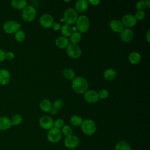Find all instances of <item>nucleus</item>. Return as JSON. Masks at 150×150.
<instances>
[{
    "instance_id": "f257e3e1",
    "label": "nucleus",
    "mask_w": 150,
    "mask_h": 150,
    "mask_svg": "<svg viewBox=\"0 0 150 150\" xmlns=\"http://www.w3.org/2000/svg\"><path fill=\"white\" fill-rule=\"evenodd\" d=\"M73 90L79 94H83L88 90V83L87 80L83 77H76L71 83Z\"/></svg>"
},
{
    "instance_id": "f03ea898",
    "label": "nucleus",
    "mask_w": 150,
    "mask_h": 150,
    "mask_svg": "<svg viewBox=\"0 0 150 150\" xmlns=\"http://www.w3.org/2000/svg\"><path fill=\"white\" fill-rule=\"evenodd\" d=\"M76 27L78 32L81 33L86 32L90 27V21L88 18L84 15L78 16L76 22Z\"/></svg>"
},
{
    "instance_id": "7ed1b4c3",
    "label": "nucleus",
    "mask_w": 150,
    "mask_h": 150,
    "mask_svg": "<svg viewBox=\"0 0 150 150\" xmlns=\"http://www.w3.org/2000/svg\"><path fill=\"white\" fill-rule=\"evenodd\" d=\"M81 128L83 132L88 136L93 135L96 131V124L94 121L91 119H86L83 121L81 125Z\"/></svg>"
},
{
    "instance_id": "20e7f679",
    "label": "nucleus",
    "mask_w": 150,
    "mask_h": 150,
    "mask_svg": "<svg viewBox=\"0 0 150 150\" xmlns=\"http://www.w3.org/2000/svg\"><path fill=\"white\" fill-rule=\"evenodd\" d=\"M78 18V14L74 8L67 9L63 14V20L65 24L71 25L76 23Z\"/></svg>"
},
{
    "instance_id": "39448f33",
    "label": "nucleus",
    "mask_w": 150,
    "mask_h": 150,
    "mask_svg": "<svg viewBox=\"0 0 150 150\" xmlns=\"http://www.w3.org/2000/svg\"><path fill=\"white\" fill-rule=\"evenodd\" d=\"M36 16V10L32 5H26L22 11V19L28 22L33 21Z\"/></svg>"
},
{
    "instance_id": "423d86ee",
    "label": "nucleus",
    "mask_w": 150,
    "mask_h": 150,
    "mask_svg": "<svg viewBox=\"0 0 150 150\" xmlns=\"http://www.w3.org/2000/svg\"><path fill=\"white\" fill-rule=\"evenodd\" d=\"M21 26V24L20 23L17 22L15 21L8 20L4 23L2 28L6 33L12 34L18 30Z\"/></svg>"
},
{
    "instance_id": "0eeeda50",
    "label": "nucleus",
    "mask_w": 150,
    "mask_h": 150,
    "mask_svg": "<svg viewBox=\"0 0 150 150\" xmlns=\"http://www.w3.org/2000/svg\"><path fill=\"white\" fill-rule=\"evenodd\" d=\"M62 137L61 130L56 128H52L49 130L47 134V139L51 143H57L60 141Z\"/></svg>"
},
{
    "instance_id": "6e6552de",
    "label": "nucleus",
    "mask_w": 150,
    "mask_h": 150,
    "mask_svg": "<svg viewBox=\"0 0 150 150\" xmlns=\"http://www.w3.org/2000/svg\"><path fill=\"white\" fill-rule=\"evenodd\" d=\"M67 55L72 59L79 58L82 53L81 49L77 45L70 43L66 48Z\"/></svg>"
},
{
    "instance_id": "1a4fd4ad",
    "label": "nucleus",
    "mask_w": 150,
    "mask_h": 150,
    "mask_svg": "<svg viewBox=\"0 0 150 150\" xmlns=\"http://www.w3.org/2000/svg\"><path fill=\"white\" fill-rule=\"evenodd\" d=\"M80 144L79 138L74 135H71L68 137H66L64 139V144L66 148L69 149H76Z\"/></svg>"
},
{
    "instance_id": "9d476101",
    "label": "nucleus",
    "mask_w": 150,
    "mask_h": 150,
    "mask_svg": "<svg viewBox=\"0 0 150 150\" xmlns=\"http://www.w3.org/2000/svg\"><path fill=\"white\" fill-rule=\"evenodd\" d=\"M54 22L53 17L49 13L42 14L39 18V23L45 28H51Z\"/></svg>"
},
{
    "instance_id": "9b49d317",
    "label": "nucleus",
    "mask_w": 150,
    "mask_h": 150,
    "mask_svg": "<svg viewBox=\"0 0 150 150\" xmlns=\"http://www.w3.org/2000/svg\"><path fill=\"white\" fill-rule=\"evenodd\" d=\"M53 124L54 121L50 116L44 115L39 119V125L44 129L49 130L53 128Z\"/></svg>"
},
{
    "instance_id": "f8f14e48",
    "label": "nucleus",
    "mask_w": 150,
    "mask_h": 150,
    "mask_svg": "<svg viewBox=\"0 0 150 150\" xmlns=\"http://www.w3.org/2000/svg\"><path fill=\"white\" fill-rule=\"evenodd\" d=\"M84 97L87 102L91 104L96 103L99 100L98 93L94 90H90L86 91L84 93Z\"/></svg>"
},
{
    "instance_id": "ddd939ff",
    "label": "nucleus",
    "mask_w": 150,
    "mask_h": 150,
    "mask_svg": "<svg viewBox=\"0 0 150 150\" xmlns=\"http://www.w3.org/2000/svg\"><path fill=\"white\" fill-rule=\"evenodd\" d=\"M121 22L124 26L127 28H131L136 25L137 21L134 15L129 13L123 16Z\"/></svg>"
},
{
    "instance_id": "4468645a",
    "label": "nucleus",
    "mask_w": 150,
    "mask_h": 150,
    "mask_svg": "<svg viewBox=\"0 0 150 150\" xmlns=\"http://www.w3.org/2000/svg\"><path fill=\"white\" fill-rule=\"evenodd\" d=\"M120 37L122 41L125 43H128L133 39L134 32L129 28H124L120 33Z\"/></svg>"
},
{
    "instance_id": "2eb2a0df",
    "label": "nucleus",
    "mask_w": 150,
    "mask_h": 150,
    "mask_svg": "<svg viewBox=\"0 0 150 150\" xmlns=\"http://www.w3.org/2000/svg\"><path fill=\"white\" fill-rule=\"evenodd\" d=\"M11 80V74L9 71L5 69L0 70V84L1 85H6Z\"/></svg>"
},
{
    "instance_id": "dca6fc26",
    "label": "nucleus",
    "mask_w": 150,
    "mask_h": 150,
    "mask_svg": "<svg viewBox=\"0 0 150 150\" xmlns=\"http://www.w3.org/2000/svg\"><path fill=\"white\" fill-rule=\"evenodd\" d=\"M110 26L112 31L117 33H120L124 29V26L121 21L118 19H114L111 21L110 23Z\"/></svg>"
},
{
    "instance_id": "f3484780",
    "label": "nucleus",
    "mask_w": 150,
    "mask_h": 150,
    "mask_svg": "<svg viewBox=\"0 0 150 150\" xmlns=\"http://www.w3.org/2000/svg\"><path fill=\"white\" fill-rule=\"evenodd\" d=\"M74 8L77 12H84L88 8V2L86 0H78L75 2Z\"/></svg>"
},
{
    "instance_id": "a211bd4d",
    "label": "nucleus",
    "mask_w": 150,
    "mask_h": 150,
    "mask_svg": "<svg viewBox=\"0 0 150 150\" xmlns=\"http://www.w3.org/2000/svg\"><path fill=\"white\" fill-rule=\"evenodd\" d=\"M70 44L69 39L64 36H59L55 40L56 46L60 49H66Z\"/></svg>"
},
{
    "instance_id": "6ab92c4d",
    "label": "nucleus",
    "mask_w": 150,
    "mask_h": 150,
    "mask_svg": "<svg viewBox=\"0 0 150 150\" xmlns=\"http://www.w3.org/2000/svg\"><path fill=\"white\" fill-rule=\"evenodd\" d=\"M12 126L11 119L7 117H0V130L8 129Z\"/></svg>"
},
{
    "instance_id": "aec40b11",
    "label": "nucleus",
    "mask_w": 150,
    "mask_h": 150,
    "mask_svg": "<svg viewBox=\"0 0 150 150\" xmlns=\"http://www.w3.org/2000/svg\"><path fill=\"white\" fill-rule=\"evenodd\" d=\"M40 108L43 111L45 112H50L53 108L52 103L50 100L47 99H43L40 103Z\"/></svg>"
},
{
    "instance_id": "412c9836",
    "label": "nucleus",
    "mask_w": 150,
    "mask_h": 150,
    "mask_svg": "<svg viewBox=\"0 0 150 150\" xmlns=\"http://www.w3.org/2000/svg\"><path fill=\"white\" fill-rule=\"evenodd\" d=\"M104 78L107 81H111L114 80L117 76L116 71L112 68L106 69L103 73Z\"/></svg>"
},
{
    "instance_id": "4be33fe9",
    "label": "nucleus",
    "mask_w": 150,
    "mask_h": 150,
    "mask_svg": "<svg viewBox=\"0 0 150 150\" xmlns=\"http://www.w3.org/2000/svg\"><path fill=\"white\" fill-rule=\"evenodd\" d=\"M128 59L131 64H136L140 62L141 59V56L137 52H132L129 54Z\"/></svg>"
},
{
    "instance_id": "5701e85b",
    "label": "nucleus",
    "mask_w": 150,
    "mask_h": 150,
    "mask_svg": "<svg viewBox=\"0 0 150 150\" xmlns=\"http://www.w3.org/2000/svg\"><path fill=\"white\" fill-rule=\"evenodd\" d=\"M11 5L16 9H23L27 5V1L26 0H12Z\"/></svg>"
},
{
    "instance_id": "b1692460",
    "label": "nucleus",
    "mask_w": 150,
    "mask_h": 150,
    "mask_svg": "<svg viewBox=\"0 0 150 150\" xmlns=\"http://www.w3.org/2000/svg\"><path fill=\"white\" fill-rule=\"evenodd\" d=\"M63 76L67 80H73L76 77V73L74 71L70 68L64 69L62 71Z\"/></svg>"
},
{
    "instance_id": "393cba45",
    "label": "nucleus",
    "mask_w": 150,
    "mask_h": 150,
    "mask_svg": "<svg viewBox=\"0 0 150 150\" xmlns=\"http://www.w3.org/2000/svg\"><path fill=\"white\" fill-rule=\"evenodd\" d=\"M115 150H131V145L125 141L118 142L115 146Z\"/></svg>"
},
{
    "instance_id": "a878e982",
    "label": "nucleus",
    "mask_w": 150,
    "mask_h": 150,
    "mask_svg": "<svg viewBox=\"0 0 150 150\" xmlns=\"http://www.w3.org/2000/svg\"><path fill=\"white\" fill-rule=\"evenodd\" d=\"M81 39V33L78 31H76V32H73V33L70 36L69 40H70L72 44L77 45L80 42Z\"/></svg>"
},
{
    "instance_id": "bb28decb",
    "label": "nucleus",
    "mask_w": 150,
    "mask_h": 150,
    "mask_svg": "<svg viewBox=\"0 0 150 150\" xmlns=\"http://www.w3.org/2000/svg\"><path fill=\"white\" fill-rule=\"evenodd\" d=\"M60 30L63 36L66 38L70 37L71 33H73L71 27L70 26V25H69L67 24L63 25L60 28Z\"/></svg>"
},
{
    "instance_id": "cd10ccee",
    "label": "nucleus",
    "mask_w": 150,
    "mask_h": 150,
    "mask_svg": "<svg viewBox=\"0 0 150 150\" xmlns=\"http://www.w3.org/2000/svg\"><path fill=\"white\" fill-rule=\"evenodd\" d=\"M83 119L82 118L77 115H73L70 120V123L74 127H79L81 126L82 122H83Z\"/></svg>"
},
{
    "instance_id": "c85d7f7f",
    "label": "nucleus",
    "mask_w": 150,
    "mask_h": 150,
    "mask_svg": "<svg viewBox=\"0 0 150 150\" xmlns=\"http://www.w3.org/2000/svg\"><path fill=\"white\" fill-rule=\"evenodd\" d=\"M22 120H23V118L22 115L19 114H16L13 115L11 119V124L12 125H13V126L19 125L22 123Z\"/></svg>"
},
{
    "instance_id": "c756f323",
    "label": "nucleus",
    "mask_w": 150,
    "mask_h": 150,
    "mask_svg": "<svg viewBox=\"0 0 150 150\" xmlns=\"http://www.w3.org/2000/svg\"><path fill=\"white\" fill-rule=\"evenodd\" d=\"M26 38L25 32L22 29H19L15 33V38L19 42H22Z\"/></svg>"
},
{
    "instance_id": "7c9ffc66",
    "label": "nucleus",
    "mask_w": 150,
    "mask_h": 150,
    "mask_svg": "<svg viewBox=\"0 0 150 150\" xmlns=\"http://www.w3.org/2000/svg\"><path fill=\"white\" fill-rule=\"evenodd\" d=\"M62 134L64 135L66 137L70 136L72 135L73 134V129L69 125H64L62 128L61 130Z\"/></svg>"
},
{
    "instance_id": "2f4dec72",
    "label": "nucleus",
    "mask_w": 150,
    "mask_h": 150,
    "mask_svg": "<svg viewBox=\"0 0 150 150\" xmlns=\"http://www.w3.org/2000/svg\"><path fill=\"white\" fill-rule=\"evenodd\" d=\"M52 105H53V108H55V109H56L57 110L59 111V110H61L63 108V105H64L63 100L61 98L56 99L52 103Z\"/></svg>"
},
{
    "instance_id": "473e14b6",
    "label": "nucleus",
    "mask_w": 150,
    "mask_h": 150,
    "mask_svg": "<svg viewBox=\"0 0 150 150\" xmlns=\"http://www.w3.org/2000/svg\"><path fill=\"white\" fill-rule=\"evenodd\" d=\"M146 7L147 6L145 4V1L144 0L139 1L135 5V8L138 11H144Z\"/></svg>"
},
{
    "instance_id": "72a5a7b5",
    "label": "nucleus",
    "mask_w": 150,
    "mask_h": 150,
    "mask_svg": "<svg viewBox=\"0 0 150 150\" xmlns=\"http://www.w3.org/2000/svg\"><path fill=\"white\" fill-rule=\"evenodd\" d=\"M64 125V121L63 119L58 118L54 121V124H53L54 128L60 129V128H62Z\"/></svg>"
},
{
    "instance_id": "f704fd0d",
    "label": "nucleus",
    "mask_w": 150,
    "mask_h": 150,
    "mask_svg": "<svg viewBox=\"0 0 150 150\" xmlns=\"http://www.w3.org/2000/svg\"><path fill=\"white\" fill-rule=\"evenodd\" d=\"M137 21L143 20L145 17V12L144 11H137L134 15Z\"/></svg>"
},
{
    "instance_id": "c9c22d12",
    "label": "nucleus",
    "mask_w": 150,
    "mask_h": 150,
    "mask_svg": "<svg viewBox=\"0 0 150 150\" xmlns=\"http://www.w3.org/2000/svg\"><path fill=\"white\" fill-rule=\"evenodd\" d=\"M109 93L106 89H101L98 93V96L99 98L105 99L108 97Z\"/></svg>"
},
{
    "instance_id": "e433bc0d",
    "label": "nucleus",
    "mask_w": 150,
    "mask_h": 150,
    "mask_svg": "<svg viewBox=\"0 0 150 150\" xmlns=\"http://www.w3.org/2000/svg\"><path fill=\"white\" fill-rule=\"evenodd\" d=\"M14 57H15V55L12 52H5V59L11 60H12L14 58Z\"/></svg>"
},
{
    "instance_id": "4c0bfd02",
    "label": "nucleus",
    "mask_w": 150,
    "mask_h": 150,
    "mask_svg": "<svg viewBox=\"0 0 150 150\" xmlns=\"http://www.w3.org/2000/svg\"><path fill=\"white\" fill-rule=\"evenodd\" d=\"M52 28L54 30H59L60 29L61 25L59 22H54Z\"/></svg>"
},
{
    "instance_id": "58836bf2",
    "label": "nucleus",
    "mask_w": 150,
    "mask_h": 150,
    "mask_svg": "<svg viewBox=\"0 0 150 150\" xmlns=\"http://www.w3.org/2000/svg\"><path fill=\"white\" fill-rule=\"evenodd\" d=\"M5 59V52L0 49V62L4 61Z\"/></svg>"
},
{
    "instance_id": "ea45409f",
    "label": "nucleus",
    "mask_w": 150,
    "mask_h": 150,
    "mask_svg": "<svg viewBox=\"0 0 150 150\" xmlns=\"http://www.w3.org/2000/svg\"><path fill=\"white\" fill-rule=\"evenodd\" d=\"M88 2L93 5H97L100 3L99 0H89Z\"/></svg>"
},
{
    "instance_id": "a19ab883",
    "label": "nucleus",
    "mask_w": 150,
    "mask_h": 150,
    "mask_svg": "<svg viewBox=\"0 0 150 150\" xmlns=\"http://www.w3.org/2000/svg\"><path fill=\"white\" fill-rule=\"evenodd\" d=\"M149 32L150 30H148L146 32V40L148 42H150V36H149Z\"/></svg>"
},
{
    "instance_id": "79ce46f5",
    "label": "nucleus",
    "mask_w": 150,
    "mask_h": 150,
    "mask_svg": "<svg viewBox=\"0 0 150 150\" xmlns=\"http://www.w3.org/2000/svg\"><path fill=\"white\" fill-rule=\"evenodd\" d=\"M57 112H58V110H57L56 109H55V108H52V109L51 111H50V113H51L52 114H53V115H54V114H57Z\"/></svg>"
},
{
    "instance_id": "37998d69",
    "label": "nucleus",
    "mask_w": 150,
    "mask_h": 150,
    "mask_svg": "<svg viewBox=\"0 0 150 150\" xmlns=\"http://www.w3.org/2000/svg\"><path fill=\"white\" fill-rule=\"evenodd\" d=\"M145 4H146L147 7L149 8L150 7V1L149 0H145Z\"/></svg>"
},
{
    "instance_id": "c03bdc74",
    "label": "nucleus",
    "mask_w": 150,
    "mask_h": 150,
    "mask_svg": "<svg viewBox=\"0 0 150 150\" xmlns=\"http://www.w3.org/2000/svg\"><path fill=\"white\" fill-rule=\"evenodd\" d=\"M60 21H61V22H64V20H63V18L60 19Z\"/></svg>"
},
{
    "instance_id": "a18cd8bd",
    "label": "nucleus",
    "mask_w": 150,
    "mask_h": 150,
    "mask_svg": "<svg viewBox=\"0 0 150 150\" xmlns=\"http://www.w3.org/2000/svg\"><path fill=\"white\" fill-rule=\"evenodd\" d=\"M64 2H70V1H64Z\"/></svg>"
},
{
    "instance_id": "49530a36",
    "label": "nucleus",
    "mask_w": 150,
    "mask_h": 150,
    "mask_svg": "<svg viewBox=\"0 0 150 150\" xmlns=\"http://www.w3.org/2000/svg\"><path fill=\"white\" fill-rule=\"evenodd\" d=\"M69 150H77L76 149H69Z\"/></svg>"
}]
</instances>
